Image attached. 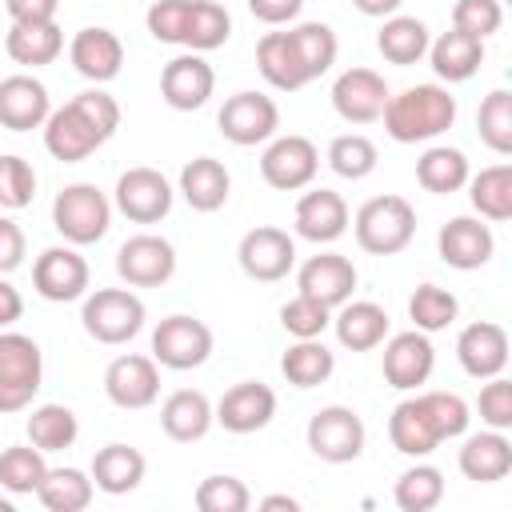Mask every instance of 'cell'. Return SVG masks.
<instances>
[{"instance_id":"836d02e7","label":"cell","mask_w":512,"mask_h":512,"mask_svg":"<svg viewBox=\"0 0 512 512\" xmlns=\"http://www.w3.org/2000/svg\"><path fill=\"white\" fill-rule=\"evenodd\" d=\"M428 56H432V72L448 84H460V80H472L480 60H484V40L468 36V32H444L436 44H428Z\"/></svg>"},{"instance_id":"d6a6232c","label":"cell","mask_w":512,"mask_h":512,"mask_svg":"<svg viewBox=\"0 0 512 512\" xmlns=\"http://www.w3.org/2000/svg\"><path fill=\"white\" fill-rule=\"evenodd\" d=\"M4 48L16 64L28 68H44L64 52V32L56 28V20H36V24H12L4 36Z\"/></svg>"},{"instance_id":"277c9868","label":"cell","mask_w":512,"mask_h":512,"mask_svg":"<svg viewBox=\"0 0 512 512\" xmlns=\"http://www.w3.org/2000/svg\"><path fill=\"white\" fill-rule=\"evenodd\" d=\"M52 224L68 244H96L112 224V204L96 184H68L52 200Z\"/></svg>"},{"instance_id":"6125c7cd","label":"cell","mask_w":512,"mask_h":512,"mask_svg":"<svg viewBox=\"0 0 512 512\" xmlns=\"http://www.w3.org/2000/svg\"><path fill=\"white\" fill-rule=\"evenodd\" d=\"M364 16H396V8L404 4V0H352Z\"/></svg>"},{"instance_id":"db71d44e","label":"cell","mask_w":512,"mask_h":512,"mask_svg":"<svg viewBox=\"0 0 512 512\" xmlns=\"http://www.w3.org/2000/svg\"><path fill=\"white\" fill-rule=\"evenodd\" d=\"M476 408L488 428H500V432L512 428V384L504 376H488V384L476 396Z\"/></svg>"},{"instance_id":"6f0895ef","label":"cell","mask_w":512,"mask_h":512,"mask_svg":"<svg viewBox=\"0 0 512 512\" xmlns=\"http://www.w3.org/2000/svg\"><path fill=\"white\" fill-rule=\"evenodd\" d=\"M24 264V228L8 216H0V276Z\"/></svg>"},{"instance_id":"ba28073f","label":"cell","mask_w":512,"mask_h":512,"mask_svg":"<svg viewBox=\"0 0 512 512\" xmlns=\"http://www.w3.org/2000/svg\"><path fill=\"white\" fill-rule=\"evenodd\" d=\"M308 448L328 464H348L364 452V420L344 404H328L308 420Z\"/></svg>"},{"instance_id":"2e32d148","label":"cell","mask_w":512,"mask_h":512,"mask_svg":"<svg viewBox=\"0 0 512 512\" xmlns=\"http://www.w3.org/2000/svg\"><path fill=\"white\" fill-rule=\"evenodd\" d=\"M388 96H392V92H388L384 76L372 72V68H348V72H340L336 84H332V108H336L348 124H372V120H380Z\"/></svg>"},{"instance_id":"11a10c76","label":"cell","mask_w":512,"mask_h":512,"mask_svg":"<svg viewBox=\"0 0 512 512\" xmlns=\"http://www.w3.org/2000/svg\"><path fill=\"white\" fill-rule=\"evenodd\" d=\"M72 104H76V112L108 140L116 128H120V104L108 96V92H100V88H88V92H80V96H72Z\"/></svg>"},{"instance_id":"f546056e","label":"cell","mask_w":512,"mask_h":512,"mask_svg":"<svg viewBox=\"0 0 512 512\" xmlns=\"http://www.w3.org/2000/svg\"><path fill=\"white\" fill-rule=\"evenodd\" d=\"M332 328H336V340L344 348L368 352V348L384 344V336H388V312L380 304H372V300H344L340 312H336V320H332Z\"/></svg>"},{"instance_id":"680465c9","label":"cell","mask_w":512,"mask_h":512,"mask_svg":"<svg viewBox=\"0 0 512 512\" xmlns=\"http://www.w3.org/2000/svg\"><path fill=\"white\" fill-rule=\"evenodd\" d=\"M300 8H304V0H248V12L264 24H288L300 16Z\"/></svg>"},{"instance_id":"5b68a950","label":"cell","mask_w":512,"mask_h":512,"mask_svg":"<svg viewBox=\"0 0 512 512\" xmlns=\"http://www.w3.org/2000/svg\"><path fill=\"white\" fill-rule=\"evenodd\" d=\"M84 332L100 344H124L144 328V300L128 288H96L84 300Z\"/></svg>"},{"instance_id":"be15d7a7","label":"cell","mask_w":512,"mask_h":512,"mask_svg":"<svg viewBox=\"0 0 512 512\" xmlns=\"http://www.w3.org/2000/svg\"><path fill=\"white\" fill-rule=\"evenodd\" d=\"M260 508H264V512H272V508H288V512H296V508H300V500H292V496H264V500H260Z\"/></svg>"},{"instance_id":"cb8c5ba5","label":"cell","mask_w":512,"mask_h":512,"mask_svg":"<svg viewBox=\"0 0 512 512\" xmlns=\"http://www.w3.org/2000/svg\"><path fill=\"white\" fill-rule=\"evenodd\" d=\"M348 232V204L332 188H312L296 204V236L312 244H332Z\"/></svg>"},{"instance_id":"44dd1931","label":"cell","mask_w":512,"mask_h":512,"mask_svg":"<svg viewBox=\"0 0 512 512\" xmlns=\"http://www.w3.org/2000/svg\"><path fill=\"white\" fill-rule=\"evenodd\" d=\"M456 360L468 376L476 380H488V376H500L508 368V332L492 320H476L460 332L456 340Z\"/></svg>"},{"instance_id":"ab89813d","label":"cell","mask_w":512,"mask_h":512,"mask_svg":"<svg viewBox=\"0 0 512 512\" xmlns=\"http://www.w3.org/2000/svg\"><path fill=\"white\" fill-rule=\"evenodd\" d=\"M332 368H336V356L320 344V336H316V340H296V344L280 356V372H284V380L296 384V388H316V384H324V380L332 376Z\"/></svg>"},{"instance_id":"8d00e7d4","label":"cell","mask_w":512,"mask_h":512,"mask_svg":"<svg viewBox=\"0 0 512 512\" xmlns=\"http://www.w3.org/2000/svg\"><path fill=\"white\" fill-rule=\"evenodd\" d=\"M92 492H96V484L80 468H48L36 488V496L48 512H84L92 504Z\"/></svg>"},{"instance_id":"f6af8a7d","label":"cell","mask_w":512,"mask_h":512,"mask_svg":"<svg viewBox=\"0 0 512 512\" xmlns=\"http://www.w3.org/2000/svg\"><path fill=\"white\" fill-rule=\"evenodd\" d=\"M476 128H480V140L496 156L512 152V92L508 88H496V92L484 96V104L476 112Z\"/></svg>"},{"instance_id":"4dcf8cb0","label":"cell","mask_w":512,"mask_h":512,"mask_svg":"<svg viewBox=\"0 0 512 512\" xmlns=\"http://www.w3.org/2000/svg\"><path fill=\"white\" fill-rule=\"evenodd\" d=\"M228 188H232V176H228V168H224L216 156H196V160H188L184 172H180V196H184L196 212H216V208H224Z\"/></svg>"},{"instance_id":"6da1fadb","label":"cell","mask_w":512,"mask_h":512,"mask_svg":"<svg viewBox=\"0 0 512 512\" xmlns=\"http://www.w3.org/2000/svg\"><path fill=\"white\" fill-rule=\"evenodd\" d=\"M380 120L396 144L436 140L440 132H448L456 124V96L440 84H412V88L388 96Z\"/></svg>"},{"instance_id":"b9f144b4","label":"cell","mask_w":512,"mask_h":512,"mask_svg":"<svg viewBox=\"0 0 512 512\" xmlns=\"http://www.w3.org/2000/svg\"><path fill=\"white\" fill-rule=\"evenodd\" d=\"M48 464H44V452L36 444H16V448H4L0 452V488L12 492V496H32L44 480Z\"/></svg>"},{"instance_id":"816d5d0a","label":"cell","mask_w":512,"mask_h":512,"mask_svg":"<svg viewBox=\"0 0 512 512\" xmlns=\"http://www.w3.org/2000/svg\"><path fill=\"white\" fill-rule=\"evenodd\" d=\"M500 24H504L500 0H456L452 4V28L456 32H468V36L484 40V36L500 32Z\"/></svg>"},{"instance_id":"9a60e30c","label":"cell","mask_w":512,"mask_h":512,"mask_svg":"<svg viewBox=\"0 0 512 512\" xmlns=\"http://www.w3.org/2000/svg\"><path fill=\"white\" fill-rule=\"evenodd\" d=\"M212 416L220 420L224 432H236V436H248V432H260L272 416H276V392L260 380H240L232 384L220 404L212 408Z\"/></svg>"},{"instance_id":"7dc6e473","label":"cell","mask_w":512,"mask_h":512,"mask_svg":"<svg viewBox=\"0 0 512 512\" xmlns=\"http://www.w3.org/2000/svg\"><path fill=\"white\" fill-rule=\"evenodd\" d=\"M456 312H460L456 296H452L448 288H440V284H420V288L412 292V300H408V316H412V324H416L420 332H440V328H448V324L456 320Z\"/></svg>"},{"instance_id":"ffe728a7","label":"cell","mask_w":512,"mask_h":512,"mask_svg":"<svg viewBox=\"0 0 512 512\" xmlns=\"http://www.w3.org/2000/svg\"><path fill=\"white\" fill-rule=\"evenodd\" d=\"M296 288H300V296H312V300H320L328 308H340L344 300H352L356 268L340 252H320V256H312V260L300 264Z\"/></svg>"},{"instance_id":"7c38bea8","label":"cell","mask_w":512,"mask_h":512,"mask_svg":"<svg viewBox=\"0 0 512 512\" xmlns=\"http://www.w3.org/2000/svg\"><path fill=\"white\" fill-rule=\"evenodd\" d=\"M212 88H216V72H212V64L200 52H184V56L168 60L164 72H160V96L176 112L204 108L208 96H212Z\"/></svg>"},{"instance_id":"8992f818","label":"cell","mask_w":512,"mask_h":512,"mask_svg":"<svg viewBox=\"0 0 512 512\" xmlns=\"http://www.w3.org/2000/svg\"><path fill=\"white\" fill-rule=\"evenodd\" d=\"M212 356V328L196 316H168L152 332V360L176 372L200 368Z\"/></svg>"},{"instance_id":"94428289","label":"cell","mask_w":512,"mask_h":512,"mask_svg":"<svg viewBox=\"0 0 512 512\" xmlns=\"http://www.w3.org/2000/svg\"><path fill=\"white\" fill-rule=\"evenodd\" d=\"M20 316H24V300H20V292L0 276V328L16 324Z\"/></svg>"},{"instance_id":"f1b7e54d","label":"cell","mask_w":512,"mask_h":512,"mask_svg":"<svg viewBox=\"0 0 512 512\" xmlns=\"http://www.w3.org/2000/svg\"><path fill=\"white\" fill-rule=\"evenodd\" d=\"M212 404L204 392L196 388H176L164 404H160V428L180 440V444H192V440H204L208 428H212Z\"/></svg>"},{"instance_id":"f907efd6","label":"cell","mask_w":512,"mask_h":512,"mask_svg":"<svg viewBox=\"0 0 512 512\" xmlns=\"http://www.w3.org/2000/svg\"><path fill=\"white\" fill-rule=\"evenodd\" d=\"M36 196V172L24 156H0V208H28Z\"/></svg>"},{"instance_id":"d4e9b609","label":"cell","mask_w":512,"mask_h":512,"mask_svg":"<svg viewBox=\"0 0 512 512\" xmlns=\"http://www.w3.org/2000/svg\"><path fill=\"white\" fill-rule=\"evenodd\" d=\"M68 56H72V68H76L84 80L104 84V80H112V76L120 72V64H124V44H120V36L108 32V28H80V32L72 36V44H68Z\"/></svg>"},{"instance_id":"f5cc1de1","label":"cell","mask_w":512,"mask_h":512,"mask_svg":"<svg viewBox=\"0 0 512 512\" xmlns=\"http://www.w3.org/2000/svg\"><path fill=\"white\" fill-rule=\"evenodd\" d=\"M188 8H192V0H156V4L148 8V16H144L152 40H160V44H180V40H184Z\"/></svg>"},{"instance_id":"d6986e66","label":"cell","mask_w":512,"mask_h":512,"mask_svg":"<svg viewBox=\"0 0 512 512\" xmlns=\"http://www.w3.org/2000/svg\"><path fill=\"white\" fill-rule=\"evenodd\" d=\"M436 368V352H432V340L428 332L412 328V332H400L384 344V380L400 392L408 388H420Z\"/></svg>"},{"instance_id":"9c48e42d","label":"cell","mask_w":512,"mask_h":512,"mask_svg":"<svg viewBox=\"0 0 512 512\" xmlns=\"http://www.w3.org/2000/svg\"><path fill=\"white\" fill-rule=\"evenodd\" d=\"M116 272L124 284L132 288H160L172 280L176 272V248L164 240V236H152V232H140L132 240L120 244L116 252Z\"/></svg>"},{"instance_id":"e7e4bbea","label":"cell","mask_w":512,"mask_h":512,"mask_svg":"<svg viewBox=\"0 0 512 512\" xmlns=\"http://www.w3.org/2000/svg\"><path fill=\"white\" fill-rule=\"evenodd\" d=\"M0 512H12V500L8 496H0Z\"/></svg>"},{"instance_id":"484cf974","label":"cell","mask_w":512,"mask_h":512,"mask_svg":"<svg viewBox=\"0 0 512 512\" xmlns=\"http://www.w3.org/2000/svg\"><path fill=\"white\" fill-rule=\"evenodd\" d=\"M388 436H392V448L404 452V456H428V452H436V444H444L424 396H408L392 408Z\"/></svg>"},{"instance_id":"c3c4849f","label":"cell","mask_w":512,"mask_h":512,"mask_svg":"<svg viewBox=\"0 0 512 512\" xmlns=\"http://www.w3.org/2000/svg\"><path fill=\"white\" fill-rule=\"evenodd\" d=\"M328 312H332V308L320 304V300H312V296H292V300L280 308V324H284V332L296 336V340H316V336L332 324Z\"/></svg>"},{"instance_id":"60d3db41","label":"cell","mask_w":512,"mask_h":512,"mask_svg":"<svg viewBox=\"0 0 512 512\" xmlns=\"http://www.w3.org/2000/svg\"><path fill=\"white\" fill-rule=\"evenodd\" d=\"M76 436H80V420H76L72 408H64V404H40V408H32V416H28V440L40 452H64V448L76 444Z\"/></svg>"},{"instance_id":"5bb4252c","label":"cell","mask_w":512,"mask_h":512,"mask_svg":"<svg viewBox=\"0 0 512 512\" xmlns=\"http://www.w3.org/2000/svg\"><path fill=\"white\" fill-rule=\"evenodd\" d=\"M116 208L136 224H156L172 212V184L156 168H128L116 180Z\"/></svg>"},{"instance_id":"681fc988","label":"cell","mask_w":512,"mask_h":512,"mask_svg":"<svg viewBox=\"0 0 512 512\" xmlns=\"http://www.w3.org/2000/svg\"><path fill=\"white\" fill-rule=\"evenodd\" d=\"M252 504V492L236 476H208L196 488V508L200 512H244Z\"/></svg>"},{"instance_id":"f35d334b","label":"cell","mask_w":512,"mask_h":512,"mask_svg":"<svg viewBox=\"0 0 512 512\" xmlns=\"http://www.w3.org/2000/svg\"><path fill=\"white\" fill-rule=\"evenodd\" d=\"M468 200L484 220H508L512 216V168L492 164L468 176Z\"/></svg>"},{"instance_id":"7a4b0ae2","label":"cell","mask_w":512,"mask_h":512,"mask_svg":"<svg viewBox=\"0 0 512 512\" xmlns=\"http://www.w3.org/2000/svg\"><path fill=\"white\" fill-rule=\"evenodd\" d=\"M416 236V208L404 196H372L356 212V244L372 256L404 252Z\"/></svg>"},{"instance_id":"91938a15","label":"cell","mask_w":512,"mask_h":512,"mask_svg":"<svg viewBox=\"0 0 512 512\" xmlns=\"http://www.w3.org/2000/svg\"><path fill=\"white\" fill-rule=\"evenodd\" d=\"M12 24H36V20H56L60 0H4Z\"/></svg>"},{"instance_id":"74e56055","label":"cell","mask_w":512,"mask_h":512,"mask_svg":"<svg viewBox=\"0 0 512 512\" xmlns=\"http://www.w3.org/2000/svg\"><path fill=\"white\" fill-rule=\"evenodd\" d=\"M228 36H232V16H228V8L216 4V0H192L188 20H184V40H180V44L204 56V52L220 48Z\"/></svg>"},{"instance_id":"52a82bcc","label":"cell","mask_w":512,"mask_h":512,"mask_svg":"<svg viewBox=\"0 0 512 512\" xmlns=\"http://www.w3.org/2000/svg\"><path fill=\"white\" fill-rule=\"evenodd\" d=\"M216 124H220V136H224V140H232V144H240V148H252V144H264V140L276 136V128H280V108H276L272 96L236 92V96L224 100Z\"/></svg>"},{"instance_id":"ac0fdd59","label":"cell","mask_w":512,"mask_h":512,"mask_svg":"<svg viewBox=\"0 0 512 512\" xmlns=\"http://www.w3.org/2000/svg\"><path fill=\"white\" fill-rule=\"evenodd\" d=\"M436 248H440V260L448 268H460V272H472V268H484L496 252V236L488 224H480L476 216H452L440 236H436Z\"/></svg>"},{"instance_id":"4fadbf2b","label":"cell","mask_w":512,"mask_h":512,"mask_svg":"<svg viewBox=\"0 0 512 512\" xmlns=\"http://www.w3.org/2000/svg\"><path fill=\"white\" fill-rule=\"evenodd\" d=\"M32 284L52 304L80 300L88 292V260L76 248H44L32 264Z\"/></svg>"},{"instance_id":"bcb514c9","label":"cell","mask_w":512,"mask_h":512,"mask_svg":"<svg viewBox=\"0 0 512 512\" xmlns=\"http://www.w3.org/2000/svg\"><path fill=\"white\" fill-rule=\"evenodd\" d=\"M376 160H380L376 144H372L368 136H360V132L336 136V140L328 144V164H332V172L344 176V180H364V176H372V172H376Z\"/></svg>"},{"instance_id":"e0dca14e","label":"cell","mask_w":512,"mask_h":512,"mask_svg":"<svg viewBox=\"0 0 512 512\" xmlns=\"http://www.w3.org/2000/svg\"><path fill=\"white\" fill-rule=\"evenodd\" d=\"M104 392L116 408H148L156 404L160 396V372H156V360L148 356H116L108 368H104Z\"/></svg>"},{"instance_id":"e575fe53","label":"cell","mask_w":512,"mask_h":512,"mask_svg":"<svg viewBox=\"0 0 512 512\" xmlns=\"http://www.w3.org/2000/svg\"><path fill=\"white\" fill-rule=\"evenodd\" d=\"M428 28H424V20H416V16H388L384 20V28L376 32V48H380V56L388 60V64H400V68H408V64H416L424 52H428Z\"/></svg>"},{"instance_id":"30bf717a","label":"cell","mask_w":512,"mask_h":512,"mask_svg":"<svg viewBox=\"0 0 512 512\" xmlns=\"http://www.w3.org/2000/svg\"><path fill=\"white\" fill-rule=\"evenodd\" d=\"M316 168H320V152L308 136H276L260 156V176L280 192L308 188L316 180Z\"/></svg>"},{"instance_id":"ee69618b","label":"cell","mask_w":512,"mask_h":512,"mask_svg":"<svg viewBox=\"0 0 512 512\" xmlns=\"http://www.w3.org/2000/svg\"><path fill=\"white\" fill-rule=\"evenodd\" d=\"M396 508L404 512H432L444 500V472L432 464H416L396 480Z\"/></svg>"},{"instance_id":"d590c367","label":"cell","mask_w":512,"mask_h":512,"mask_svg":"<svg viewBox=\"0 0 512 512\" xmlns=\"http://www.w3.org/2000/svg\"><path fill=\"white\" fill-rule=\"evenodd\" d=\"M468 156L460 152V148H448V144H436V148H428L420 160H416V180L428 188V192H436V196H452V192H460L464 184H468Z\"/></svg>"},{"instance_id":"4316f807","label":"cell","mask_w":512,"mask_h":512,"mask_svg":"<svg viewBox=\"0 0 512 512\" xmlns=\"http://www.w3.org/2000/svg\"><path fill=\"white\" fill-rule=\"evenodd\" d=\"M460 472L476 484H496L512 472V440L500 428L476 432L460 448Z\"/></svg>"},{"instance_id":"603a6c76","label":"cell","mask_w":512,"mask_h":512,"mask_svg":"<svg viewBox=\"0 0 512 512\" xmlns=\"http://www.w3.org/2000/svg\"><path fill=\"white\" fill-rule=\"evenodd\" d=\"M104 144V136L76 112V104L68 100L64 108H56V112H48V120H44V148L56 156V160H64V164H76V160H88L96 148Z\"/></svg>"},{"instance_id":"83f0119b","label":"cell","mask_w":512,"mask_h":512,"mask_svg":"<svg viewBox=\"0 0 512 512\" xmlns=\"http://www.w3.org/2000/svg\"><path fill=\"white\" fill-rule=\"evenodd\" d=\"M256 68L280 92H296V88H304L312 80L288 32H264L260 36V44H256Z\"/></svg>"},{"instance_id":"7402d4cb","label":"cell","mask_w":512,"mask_h":512,"mask_svg":"<svg viewBox=\"0 0 512 512\" xmlns=\"http://www.w3.org/2000/svg\"><path fill=\"white\" fill-rule=\"evenodd\" d=\"M48 112H52V100L36 76L16 72L0 80V124L8 132H32L48 120Z\"/></svg>"},{"instance_id":"1f68e13d","label":"cell","mask_w":512,"mask_h":512,"mask_svg":"<svg viewBox=\"0 0 512 512\" xmlns=\"http://www.w3.org/2000/svg\"><path fill=\"white\" fill-rule=\"evenodd\" d=\"M144 456L128 444H104L96 456H92V484L108 496H124L132 488H140L144 480Z\"/></svg>"},{"instance_id":"8fae6325","label":"cell","mask_w":512,"mask_h":512,"mask_svg":"<svg viewBox=\"0 0 512 512\" xmlns=\"http://www.w3.org/2000/svg\"><path fill=\"white\" fill-rule=\"evenodd\" d=\"M236 260L244 268V276L260 280V284H272V280H284L296 264V244L284 228H272V224H260L252 232H244L240 248H236Z\"/></svg>"},{"instance_id":"3957f363","label":"cell","mask_w":512,"mask_h":512,"mask_svg":"<svg viewBox=\"0 0 512 512\" xmlns=\"http://www.w3.org/2000/svg\"><path fill=\"white\" fill-rule=\"evenodd\" d=\"M44 380L40 344L24 332H0V412H24Z\"/></svg>"},{"instance_id":"9f6ffc18","label":"cell","mask_w":512,"mask_h":512,"mask_svg":"<svg viewBox=\"0 0 512 512\" xmlns=\"http://www.w3.org/2000/svg\"><path fill=\"white\" fill-rule=\"evenodd\" d=\"M424 404H428V412H432V420H436V428H440L444 440L464 436V428H468L472 416H468V404L456 392H424Z\"/></svg>"},{"instance_id":"7bdbcfd3","label":"cell","mask_w":512,"mask_h":512,"mask_svg":"<svg viewBox=\"0 0 512 512\" xmlns=\"http://www.w3.org/2000/svg\"><path fill=\"white\" fill-rule=\"evenodd\" d=\"M288 36H292V44H296V52H300V60H304V68H308L312 80L324 76V72L336 64L340 40H336V32H332L328 24H320V20H304V24H296Z\"/></svg>"}]
</instances>
